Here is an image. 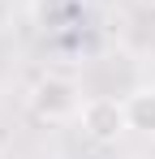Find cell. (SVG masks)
<instances>
[{"instance_id": "6da1fadb", "label": "cell", "mask_w": 155, "mask_h": 159, "mask_svg": "<svg viewBox=\"0 0 155 159\" xmlns=\"http://www.w3.org/2000/svg\"><path fill=\"white\" fill-rule=\"evenodd\" d=\"M30 112H35L39 120H52V125L78 120V112H82V90H78V82L60 78V73H48V78L30 90Z\"/></svg>"}, {"instance_id": "7a4b0ae2", "label": "cell", "mask_w": 155, "mask_h": 159, "mask_svg": "<svg viewBox=\"0 0 155 159\" xmlns=\"http://www.w3.org/2000/svg\"><path fill=\"white\" fill-rule=\"evenodd\" d=\"M78 120H82L86 138H95V142H116V138L129 129L125 99H112V95H91V99H82Z\"/></svg>"}, {"instance_id": "3957f363", "label": "cell", "mask_w": 155, "mask_h": 159, "mask_svg": "<svg viewBox=\"0 0 155 159\" xmlns=\"http://www.w3.org/2000/svg\"><path fill=\"white\" fill-rule=\"evenodd\" d=\"M125 116H129V129L155 133V86L129 90V95H125Z\"/></svg>"}, {"instance_id": "277c9868", "label": "cell", "mask_w": 155, "mask_h": 159, "mask_svg": "<svg viewBox=\"0 0 155 159\" xmlns=\"http://www.w3.org/2000/svg\"><path fill=\"white\" fill-rule=\"evenodd\" d=\"M82 4H86V0H30V13H35V22L43 30H60Z\"/></svg>"}]
</instances>
